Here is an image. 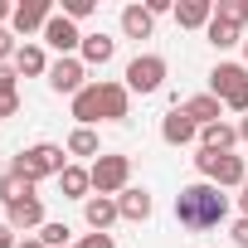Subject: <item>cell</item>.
<instances>
[{
	"label": "cell",
	"mask_w": 248,
	"mask_h": 248,
	"mask_svg": "<svg viewBox=\"0 0 248 248\" xmlns=\"http://www.w3.org/2000/svg\"><path fill=\"white\" fill-rule=\"evenodd\" d=\"M224 214H229V195H224L219 185H209V180H195V185H185V190L175 195V224L190 229V233L219 229Z\"/></svg>",
	"instance_id": "obj_1"
},
{
	"label": "cell",
	"mask_w": 248,
	"mask_h": 248,
	"mask_svg": "<svg viewBox=\"0 0 248 248\" xmlns=\"http://www.w3.org/2000/svg\"><path fill=\"white\" fill-rule=\"evenodd\" d=\"M73 117H78V127H93V122H127L132 117L127 83H88L73 97Z\"/></svg>",
	"instance_id": "obj_2"
},
{
	"label": "cell",
	"mask_w": 248,
	"mask_h": 248,
	"mask_svg": "<svg viewBox=\"0 0 248 248\" xmlns=\"http://www.w3.org/2000/svg\"><path fill=\"white\" fill-rule=\"evenodd\" d=\"M10 170H15L20 180H30V185H39V180H49V175H63V170H68V146L34 141V146H25V151L10 161Z\"/></svg>",
	"instance_id": "obj_3"
},
{
	"label": "cell",
	"mask_w": 248,
	"mask_h": 248,
	"mask_svg": "<svg viewBox=\"0 0 248 248\" xmlns=\"http://www.w3.org/2000/svg\"><path fill=\"white\" fill-rule=\"evenodd\" d=\"M195 166H200V175L209 180V185H219V190H243V180H248V166H243V156H219V151H204L200 146V156H195Z\"/></svg>",
	"instance_id": "obj_4"
},
{
	"label": "cell",
	"mask_w": 248,
	"mask_h": 248,
	"mask_svg": "<svg viewBox=\"0 0 248 248\" xmlns=\"http://www.w3.org/2000/svg\"><path fill=\"white\" fill-rule=\"evenodd\" d=\"M209 93H214L229 112H248V68H243V63H214Z\"/></svg>",
	"instance_id": "obj_5"
},
{
	"label": "cell",
	"mask_w": 248,
	"mask_h": 248,
	"mask_svg": "<svg viewBox=\"0 0 248 248\" xmlns=\"http://www.w3.org/2000/svg\"><path fill=\"white\" fill-rule=\"evenodd\" d=\"M88 175H93V190H97V195H112V200H117L122 190H127V180H132V161L102 151V156L88 166Z\"/></svg>",
	"instance_id": "obj_6"
},
{
	"label": "cell",
	"mask_w": 248,
	"mask_h": 248,
	"mask_svg": "<svg viewBox=\"0 0 248 248\" xmlns=\"http://www.w3.org/2000/svg\"><path fill=\"white\" fill-rule=\"evenodd\" d=\"M166 88V59L161 54H137L127 63V93H161Z\"/></svg>",
	"instance_id": "obj_7"
},
{
	"label": "cell",
	"mask_w": 248,
	"mask_h": 248,
	"mask_svg": "<svg viewBox=\"0 0 248 248\" xmlns=\"http://www.w3.org/2000/svg\"><path fill=\"white\" fill-rule=\"evenodd\" d=\"M49 88H54L59 97H63V93L78 97V93L88 88V68H83V59H54V63H49Z\"/></svg>",
	"instance_id": "obj_8"
},
{
	"label": "cell",
	"mask_w": 248,
	"mask_h": 248,
	"mask_svg": "<svg viewBox=\"0 0 248 248\" xmlns=\"http://www.w3.org/2000/svg\"><path fill=\"white\" fill-rule=\"evenodd\" d=\"M5 224H10L15 233L44 229V224H49V219H44V200H39V195H20L15 204H5Z\"/></svg>",
	"instance_id": "obj_9"
},
{
	"label": "cell",
	"mask_w": 248,
	"mask_h": 248,
	"mask_svg": "<svg viewBox=\"0 0 248 248\" xmlns=\"http://www.w3.org/2000/svg\"><path fill=\"white\" fill-rule=\"evenodd\" d=\"M44 44L59 49V59H73V49H83V30H78L68 15H54V20L44 25Z\"/></svg>",
	"instance_id": "obj_10"
},
{
	"label": "cell",
	"mask_w": 248,
	"mask_h": 248,
	"mask_svg": "<svg viewBox=\"0 0 248 248\" xmlns=\"http://www.w3.org/2000/svg\"><path fill=\"white\" fill-rule=\"evenodd\" d=\"M195 137H200V122H195L185 107H170L166 122H161V141H166V146H190Z\"/></svg>",
	"instance_id": "obj_11"
},
{
	"label": "cell",
	"mask_w": 248,
	"mask_h": 248,
	"mask_svg": "<svg viewBox=\"0 0 248 248\" xmlns=\"http://www.w3.org/2000/svg\"><path fill=\"white\" fill-rule=\"evenodd\" d=\"M49 20H54V5H49V0H20L10 30H15V34H34V30H44Z\"/></svg>",
	"instance_id": "obj_12"
},
{
	"label": "cell",
	"mask_w": 248,
	"mask_h": 248,
	"mask_svg": "<svg viewBox=\"0 0 248 248\" xmlns=\"http://www.w3.org/2000/svg\"><path fill=\"white\" fill-rule=\"evenodd\" d=\"M83 214H88V229H93V233H107V229L122 219V209H117L112 195H93V200L83 204Z\"/></svg>",
	"instance_id": "obj_13"
},
{
	"label": "cell",
	"mask_w": 248,
	"mask_h": 248,
	"mask_svg": "<svg viewBox=\"0 0 248 248\" xmlns=\"http://www.w3.org/2000/svg\"><path fill=\"white\" fill-rule=\"evenodd\" d=\"M209 20H214V0H180L175 5L180 30H209Z\"/></svg>",
	"instance_id": "obj_14"
},
{
	"label": "cell",
	"mask_w": 248,
	"mask_h": 248,
	"mask_svg": "<svg viewBox=\"0 0 248 248\" xmlns=\"http://www.w3.org/2000/svg\"><path fill=\"white\" fill-rule=\"evenodd\" d=\"M200 146H204V151H219V156H229V151L238 146V127H229V122L200 127Z\"/></svg>",
	"instance_id": "obj_15"
},
{
	"label": "cell",
	"mask_w": 248,
	"mask_h": 248,
	"mask_svg": "<svg viewBox=\"0 0 248 248\" xmlns=\"http://www.w3.org/2000/svg\"><path fill=\"white\" fill-rule=\"evenodd\" d=\"M151 30H156V15L146 5H127L122 10V34L127 39H151Z\"/></svg>",
	"instance_id": "obj_16"
},
{
	"label": "cell",
	"mask_w": 248,
	"mask_h": 248,
	"mask_svg": "<svg viewBox=\"0 0 248 248\" xmlns=\"http://www.w3.org/2000/svg\"><path fill=\"white\" fill-rule=\"evenodd\" d=\"M180 107H185V112H190V117L200 122V127H214V122H224V117H219V112H224V102H219L214 93H200V97H185Z\"/></svg>",
	"instance_id": "obj_17"
},
{
	"label": "cell",
	"mask_w": 248,
	"mask_h": 248,
	"mask_svg": "<svg viewBox=\"0 0 248 248\" xmlns=\"http://www.w3.org/2000/svg\"><path fill=\"white\" fill-rule=\"evenodd\" d=\"M117 209H122V219H132V224H141V219H151V195L146 190H122L117 195Z\"/></svg>",
	"instance_id": "obj_18"
},
{
	"label": "cell",
	"mask_w": 248,
	"mask_h": 248,
	"mask_svg": "<svg viewBox=\"0 0 248 248\" xmlns=\"http://www.w3.org/2000/svg\"><path fill=\"white\" fill-rule=\"evenodd\" d=\"M15 73H20V78H39V73H49V54H44L39 44H20V54H15Z\"/></svg>",
	"instance_id": "obj_19"
},
{
	"label": "cell",
	"mask_w": 248,
	"mask_h": 248,
	"mask_svg": "<svg viewBox=\"0 0 248 248\" xmlns=\"http://www.w3.org/2000/svg\"><path fill=\"white\" fill-rule=\"evenodd\" d=\"M59 190H63V200H93L88 190H93V175L83 170V166H68L63 175H59Z\"/></svg>",
	"instance_id": "obj_20"
},
{
	"label": "cell",
	"mask_w": 248,
	"mask_h": 248,
	"mask_svg": "<svg viewBox=\"0 0 248 248\" xmlns=\"http://www.w3.org/2000/svg\"><path fill=\"white\" fill-rule=\"evenodd\" d=\"M83 63H112V54H117V39H107V34H83Z\"/></svg>",
	"instance_id": "obj_21"
},
{
	"label": "cell",
	"mask_w": 248,
	"mask_h": 248,
	"mask_svg": "<svg viewBox=\"0 0 248 248\" xmlns=\"http://www.w3.org/2000/svg\"><path fill=\"white\" fill-rule=\"evenodd\" d=\"M68 156H102V141H97V132L93 127H73V137H68Z\"/></svg>",
	"instance_id": "obj_22"
},
{
	"label": "cell",
	"mask_w": 248,
	"mask_h": 248,
	"mask_svg": "<svg viewBox=\"0 0 248 248\" xmlns=\"http://www.w3.org/2000/svg\"><path fill=\"white\" fill-rule=\"evenodd\" d=\"M204 34H209L214 49H233V44H243V30H238V25H224V20H209Z\"/></svg>",
	"instance_id": "obj_23"
},
{
	"label": "cell",
	"mask_w": 248,
	"mask_h": 248,
	"mask_svg": "<svg viewBox=\"0 0 248 248\" xmlns=\"http://www.w3.org/2000/svg\"><path fill=\"white\" fill-rule=\"evenodd\" d=\"M214 20H224V25H248V0H219L214 5Z\"/></svg>",
	"instance_id": "obj_24"
},
{
	"label": "cell",
	"mask_w": 248,
	"mask_h": 248,
	"mask_svg": "<svg viewBox=\"0 0 248 248\" xmlns=\"http://www.w3.org/2000/svg\"><path fill=\"white\" fill-rule=\"evenodd\" d=\"M20 195H34V185H30V180H20L15 170H5V175H0V200H5V204H15Z\"/></svg>",
	"instance_id": "obj_25"
},
{
	"label": "cell",
	"mask_w": 248,
	"mask_h": 248,
	"mask_svg": "<svg viewBox=\"0 0 248 248\" xmlns=\"http://www.w3.org/2000/svg\"><path fill=\"white\" fill-rule=\"evenodd\" d=\"M68 233H73L68 224H44V229H39V243H44V248H68Z\"/></svg>",
	"instance_id": "obj_26"
},
{
	"label": "cell",
	"mask_w": 248,
	"mask_h": 248,
	"mask_svg": "<svg viewBox=\"0 0 248 248\" xmlns=\"http://www.w3.org/2000/svg\"><path fill=\"white\" fill-rule=\"evenodd\" d=\"M93 10H97V5H93V0H63V15H68L73 25H78V20H88Z\"/></svg>",
	"instance_id": "obj_27"
},
{
	"label": "cell",
	"mask_w": 248,
	"mask_h": 248,
	"mask_svg": "<svg viewBox=\"0 0 248 248\" xmlns=\"http://www.w3.org/2000/svg\"><path fill=\"white\" fill-rule=\"evenodd\" d=\"M20 54V44H15V30H5V25H0V63H10Z\"/></svg>",
	"instance_id": "obj_28"
},
{
	"label": "cell",
	"mask_w": 248,
	"mask_h": 248,
	"mask_svg": "<svg viewBox=\"0 0 248 248\" xmlns=\"http://www.w3.org/2000/svg\"><path fill=\"white\" fill-rule=\"evenodd\" d=\"M15 78H20V73H15L10 63H0V97H10V93H15Z\"/></svg>",
	"instance_id": "obj_29"
},
{
	"label": "cell",
	"mask_w": 248,
	"mask_h": 248,
	"mask_svg": "<svg viewBox=\"0 0 248 248\" xmlns=\"http://www.w3.org/2000/svg\"><path fill=\"white\" fill-rule=\"evenodd\" d=\"M78 248H117V243H112V233H83Z\"/></svg>",
	"instance_id": "obj_30"
},
{
	"label": "cell",
	"mask_w": 248,
	"mask_h": 248,
	"mask_svg": "<svg viewBox=\"0 0 248 248\" xmlns=\"http://www.w3.org/2000/svg\"><path fill=\"white\" fill-rule=\"evenodd\" d=\"M0 248H20V238H15V229L0 219Z\"/></svg>",
	"instance_id": "obj_31"
},
{
	"label": "cell",
	"mask_w": 248,
	"mask_h": 248,
	"mask_svg": "<svg viewBox=\"0 0 248 248\" xmlns=\"http://www.w3.org/2000/svg\"><path fill=\"white\" fill-rule=\"evenodd\" d=\"M20 112V93H10V97H0V117H15Z\"/></svg>",
	"instance_id": "obj_32"
},
{
	"label": "cell",
	"mask_w": 248,
	"mask_h": 248,
	"mask_svg": "<svg viewBox=\"0 0 248 248\" xmlns=\"http://www.w3.org/2000/svg\"><path fill=\"white\" fill-rule=\"evenodd\" d=\"M229 238H233V243H238V248H248V219H238V224H233V233H229Z\"/></svg>",
	"instance_id": "obj_33"
},
{
	"label": "cell",
	"mask_w": 248,
	"mask_h": 248,
	"mask_svg": "<svg viewBox=\"0 0 248 248\" xmlns=\"http://www.w3.org/2000/svg\"><path fill=\"white\" fill-rule=\"evenodd\" d=\"M15 20V5H10V0H0V25H10Z\"/></svg>",
	"instance_id": "obj_34"
},
{
	"label": "cell",
	"mask_w": 248,
	"mask_h": 248,
	"mask_svg": "<svg viewBox=\"0 0 248 248\" xmlns=\"http://www.w3.org/2000/svg\"><path fill=\"white\" fill-rule=\"evenodd\" d=\"M238 204H243V219H248V180H243V195H238Z\"/></svg>",
	"instance_id": "obj_35"
},
{
	"label": "cell",
	"mask_w": 248,
	"mask_h": 248,
	"mask_svg": "<svg viewBox=\"0 0 248 248\" xmlns=\"http://www.w3.org/2000/svg\"><path fill=\"white\" fill-rule=\"evenodd\" d=\"M238 141H248V117H243V122H238Z\"/></svg>",
	"instance_id": "obj_36"
},
{
	"label": "cell",
	"mask_w": 248,
	"mask_h": 248,
	"mask_svg": "<svg viewBox=\"0 0 248 248\" xmlns=\"http://www.w3.org/2000/svg\"><path fill=\"white\" fill-rule=\"evenodd\" d=\"M20 248H44V243L39 238H20Z\"/></svg>",
	"instance_id": "obj_37"
},
{
	"label": "cell",
	"mask_w": 248,
	"mask_h": 248,
	"mask_svg": "<svg viewBox=\"0 0 248 248\" xmlns=\"http://www.w3.org/2000/svg\"><path fill=\"white\" fill-rule=\"evenodd\" d=\"M243 68H248V39H243Z\"/></svg>",
	"instance_id": "obj_38"
}]
</instances>
